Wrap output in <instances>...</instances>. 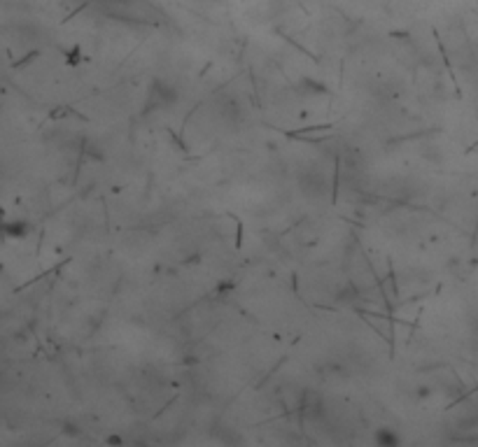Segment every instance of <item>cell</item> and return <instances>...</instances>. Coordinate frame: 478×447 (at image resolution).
<instances>
[{"label":"cell","mask_w":478,"mask_h":447,"mask_svg":"<svg viewBox=\"0 0 478 447\" xmlns=\"http://www.w3.org/2000/svg\"><path fill=\"white\" fill-rule=\"evenodd\" d=\"M373 443H375V447H401V438L397 436V431L394 429L382 426V429L373 433Z\"/></svg>","instance_id":"1"},{"label":"cell","mask_w":478,"mask_h":447,"mask_svg":"<svg viewBox=\"0 0 478 447\" xmlns=\"http://www.w3.org/2000/svg\"><path fill=\"white\" fill-rule=\"evenodd\" d=\"M5 233H8L10 238H15V235H26L28 226H26V221H10L8 226H5Z\"/></svg>","instance_id":"2"}]
</instances>
